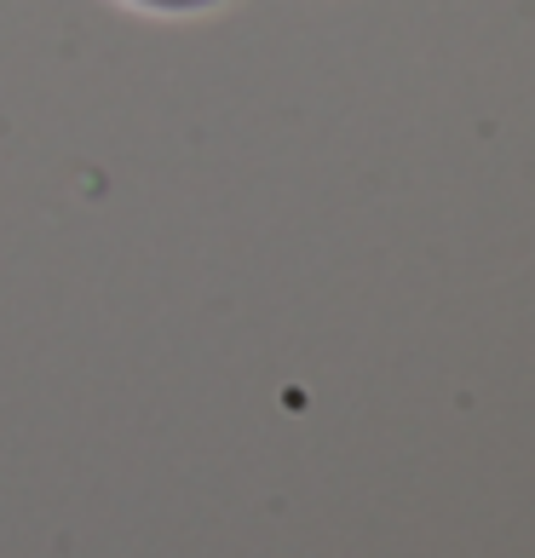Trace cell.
Here are the masks:
<instances>
[{
  "instance_id": "1",
  "label": "cell",
  "mask_w": 535,
  "mask_h": 558,
  "mask_svg": "<svg viewBox=\"0 0 535 558\" xmlns=\"http://www.w3.org/2000/svg\"><path fill=\"white\" fill-rule=\"evenodd\" d=\"M127 7H144V12H202V7H219V0H127Z\"/></svg>"
}]
</instances>
